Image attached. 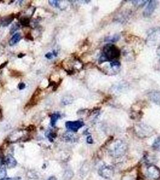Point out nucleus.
<instances>
[{
  "label": "nucleus",
  "instance_id": "f257e3e1",
  "mask_svg": "<svg viewBox=\"0 0 160 180\" xmlns=\"http://www.w3.org/2000/svg\"><path fill=\"white\" fill-rule=\"evenodd\" d=\"M121 55V52L117 46L108 43L106 44L103 48L102 55L99 58V64H102L106 62H111L117 60Z\"/></svg>",
  "mask_w": 160,
  "mask_h": 180
},
{
  "label": "nucleus",
  "instance_id": "f03ea898",
  "mask_svg": "<svg viewBox=\"0 0 160 180\" xmlns=\"http://www.w3.org/2000/svg\"><path fill=\"white\" fill-rule=\"evenodd\" d=\"M128 145L124 141L117 139L113 141L108 148V153L112 158L119 159L125 155Z\"/></svg>",
  "mask_w": 160,
  "mask_h": 180
},
{
  "label": "nucleus",
  "instance_id": "7ed1b4c3",
  "mask_svg": "<svg viewBox=\"0 0 160 180\" xmlns=\"http://www.w3.org/2000/svg\"><path fill=\"white\" fill-rule=\"evenodd\" d=\"M134 132L138 137L141 138L151 137L155 133V130L152 127L144 123L135 124L134 126Z\"/></svg>",
  "mask_w": 160,
  "mask_h": 180
},
{
  "label": "nucleus",
  "instance_id": "20e7f679",
  "mask_svg": "<svg viewBox=\"0 0 160 180\" xmlns=\"http://www.w3.org/2000/svg\"><path fill=\"white\" fill-rule=\"evenodd\" d=\"M146 43L149 46H160V27L153 28L148 35Z\"/></svg>",
  "mask_w": 160,
  "mask_h": 180
},
{
  "label": "nucleus",
  "instance_id": "39448f33",
  "mask_svg": "<svg viewBox=\"0 0 160 180\" xmlns=\"http://www.w3.org/2000/svg\"><path fill=\"white\" fill-rule=\"evenodd\" d=\"M98 174L104 179L109 180L113 178L115 174V169L112 166L104 164L98 170Z\"/></svg>",
  "mask_w": 160,
  "mask_h": 180
},
{
  "label": "nucleus",
  "instance_id": "423d86ee",
  "mask_svg": "<svg viewBox=\"0 0 160 180\" xmlns=\"http://www.w3.org/2000/svg\"><path fill=\"white\" fill-rule=\"evenodd\" d=\"M147 173L149 178L153 180H160V169L154 164H149L147 167Z\"/></svg>",
  "mask_w": 160,
  "mask_h": 180
},
{
  "label": "nucleus",
  "instance_id": "0eeeda50",
  "mask_svg": "<svg viewBox=\"0 0 160 180\" xmlns=\"http://www.w3.org/2000/svg\"><path fill=\"white\" fill-rule=\"evenodd\" d=\"M66 127L71 132H77L79 129L84 126V123L82 121H69L65 124Z\"/></svg>",
  "mask_w": 160,
  "mask_h": 180
},
{
  "label": "nucleus",
  "instance_id": "6e6552de",
  "mask_svg": "<svg viewBox=\"0 0 160 180\" xmlns=\"http://www.w3.org/2000/svg\"><path fill=\"white\" fill-rule=\"evenodd\" d=\"M149 2L146 8L144 9V10L143 12V15L144 17H148L151 16L158 5V1H157L151 0L149 1Z\"/></svg>",
  "mask_w": 160,
  "mask_h": 180
},
{
  "label": "nucleus",
  "instance_id": "1a4fd4ad",
  "mask_svg": "<svg viewBox=\"0 0 160 180\" xmlns=\"http://www.w3.org/2000/svg\"><path fill=\"white\" fill-rule=\"evenodd\" d=\"M41 90L40 88H37L36 91H35V93H33V95L31 96L30 101L27 103V105L26 106V108H31L33 106H35L36 105L38 102L39 100L40 99V95H41Z\"/></svg>",
  "mask_w": 160,
  "mask_h": 180
},
{
  "label": "nucleus",
  "instance_id": "9d476101",
  "mask_svg": "<svg viewBox=\"0 0 160 180\" xmlns=\"http://www.w3.org/2000/svg\"><path fill=\"white\" fill-rule=\"evenodd\" d=\"M148 97L153 103L160 106V91L151 90L148 93Z\"/></svg>",
  "mask_w": 160,
  "mask_h": 180
},
{
  "label": "nucleus",
  "instance_id": "9b49d317",
  "mask_svg": "<svg viewBox=\"0 0 160 180\" xmlns=\"http://www.w3.org/2000/svg\"><path fill=\"white\" fill-rule=\"evenodd\" d=\"M120 67H121V64L118 60L110 62L109 69L111 70V73L112 75L118 73L120 71Z\"/></svg>",
  "mask_w": 160,
  "mask_h": 180
},
{
  "label": "nucleus",
  "instance_id": "f8f14e48",
  "mask_svg": "<svg viewBox=\"0 0 160 180\" xmlns=\"http://www.w3.org/2000/svg\"><path fill=\"white\" fill-rule=\"evenodd\" d=\"M4 162L9 169L15 168L17 165L16 160L12 156V155H9L4 158Z\"/></svg>",
  "mask_w": 160,
  "mask_h": 180
},
{
  "label": "nucleus",
  "instance_id": "ddd939ff",
  "mask_svg": "<svg viewBox=\"0 0 160 180\" xmlns=\"http://www.w3.org/2000/svg\"><path fill=\"white\" fill-rule=\"evenodd\" d=\"M15 14H11L9 16H5V17H1L0 18V26H7L14 20L15 18Z\"/></svg>",
  "mask_w": 160,
  "mask_h": 180
},
{
  "label": "nucleus",
  "instance_id": "4468645a",
  "mask_svg": "<svg viewBox=\"0 0 160 180\" xmlns=\"http://www.w3.org/2000/svg\"><path fill=\"white\" fill-rule=\"evenodd\" d=\"M22 39V36L19 33H16L13 35V36L11 38V39L9 41V44L10 46H12L15 44H16V43H18Z\"/></svg>",
  "mask_w": 160,
  "mask_h": 180
},
{
  "label": "nucleus",
  "instance_id": "2eb2a0df",
  "mask_svg": "<svg viewBox=\"0 0 160 180\" xmlns=\"http://www.w3.org/2000/svg\"><path fill=\"white\" fill-rule=\"evenodd\" d=\"M60 114L59 113H54L51 117V125L52 127H55L57 121L60 118Z\"/></svg>",
  "mask_w": 160,
  "mask_h": 180
},
{
  "label": "nucleus",
  "instance_id": "dca6fc26",
  "mask_svg": "<svg viewBox=\"0 0 160 180\" xmlns=\"http://www.w3.org/2000/svg\"><path fill=\"white\" fill-rule=\"evenodd\" d=\"M120 38V36L119 35H115L112 36H108L105 39L106 42H116Z\"/></svg>",
  "mask_w": 160,
  "mask_h": 180
},
{
  "label": "nucleus",
  "instance_id": "f3484780",
  "mask_svg": "<svg viewBox=\"0 0 160 180\" xmlns=\"http://www.w3.org/2000/svg\"><path fill=\"white\" fill-rule=\"evenodd\" d=\"M152 148L157 151L160 152V136L158 137L153 142Z\"/></svg>",
  "mask_w": 160,
  "mask_h": 180
},
{
  "label": "nucleus",
  "instance_id": "a211bd4d",
  "mask_svg": "<svg viewBox=\"0 0 160 180\" xmlns=\"http://www.w3.org/2000/svg\"><path fill=\"white\" fill-rule=\"evenodd\" d=\"M133 4L136 7H143L148 1H142V0H137V1H132Z\"/></svg>",
  "mask_w": 160,
  "mask_h": 180
},
{
  "label": "nucleus",
  "instance_id": "6ab92c4d",
  "mask_svg": "<svg viewBox=\"0 0 160 180\" xmlns=\"http://www.w3.org/2000/svg\"><path fill=\"white\" fill-rule=\"evenodd\" d=\"M63 137L65 141H67V142H74L76 141V137L71 133H66L64 135Z\"/></svg>",
  "mask_w": 160,
  "mask_h": 180
},
{
  "label": "nucleus",
  "instance_id": "aec40b11",
  "mask_svg": "<svg viewBox=\"0 0 160 180\" xmlns=\"http://www.w3.org/2000/svg\"><path fill=\"white\" fill-rule=\"evenodd\" d=\"M73 172L71 170H67L64 173L63 178L65 180H71L73 177Z\"/></svg>",
  "mask_w": 160,
  "mask_h": 180
},
{
  "label": "nucleus",
  "instance_id": "412c9836",
  "mask_svg": "<svg viewBox=\"0 0 160 180\" xmlns=\"http://www.w3.org/2000/svg\"><path fill=\"white\" fill-rule=\"evenodd\" d=\"M20 22L22 25L24 26H28L30 25V19L27 16H23L20 18Z\"/></svg>",
  "mask_w": 160,
  "mask_h": 180
},
{
  "label": "nucleus",
  "instance_id": "4be33fe9",
  "mask_svg": "<svg viewBox=\"0 0 160 180\" xmlns=\"http://www.w3.org/2000/svg\"><path fill=\"white\" fill-rule=\"evenodd\" d=\"M46 136L48 138L49 141L51 142H53L54 141V139H55L56 136H57V134L54 132H47L45 134Z\"/></svg>",
  "mask_w": 160,
  "mask_h": 180
},
{
  "label": "nucleus",
  "instance_id": "5701e85b",
  "mask_svg": "<svg viewBox=\"0 0 160 180\" xmlns=\"http://www.w3.org/2000/svg\"><path fill=\"white\" fill-rule=\"evenodd\" d=\"M20 28V25L18 23H15L10 28V34L12 35Z\"/></svg>",
  "mask_w": 160,
  "mask_h": 180
},
{
  "label": "nucleus",
  "instance_id": "b1692460",
  "mask_svg": "<svg viewBox=\"0 0 160 180\" xmlns=\"http://www.w3.org/2000/svg\"><path fill=\"white\" fill-rule=\"evenodd\" d=\"M10 74L13 77H19V76H22V74L19 72L16 71V70H12L10 72Z\"/></svg>",
  "mask_w": 160,
  "mask_h": 180
},
{
  "label": "nucleus",
  "instance_id": "393cba45",
  "mask_svg": "<svg viewBox=\"0 0 160 180\" xmlns=\"http://www.w3.org/2000/svg\"><path fill=\"white\" fill-rule=\"evenodd\" d=\"M7 175V172L4 168L0 169V178H5Z\"/></svg>",
  "mask_w": 160,
  "mask_h": 180
},
{
  "label": "nucleus",
  "instance_id": "a878e982",
  "mask_svg": "<svg viewBox=\"0 0 160 180\" xmlns=\"http://www.w3.org/2000/svg\"><path fill=\"white\" fill-rule=\"evenodd\" d=\"M49 4L51 5L52 6L55 7H59V1H48Z\"/></svg>",
  "mask_w": 160,
  "mask_h": 180
},
{
  "label": "nucleus",
  "instance_id": "bb28decb",
  "mask_svg": "<svg viewBox=\"0 0 160 180\" xmlns=\"http://www.w3.org/2000/svg\"><path fill=\"white\" fill-rule=\"evenodd\" d=\"M26 38L28 39V40H30V41H33L34 40V38L32 36L31 32H28L27 33V34L26 35Z\"/></svg>",
  "mask_w": 160,
  "mask_h": 180
},
{
  "label": "nucleus",
  "instance_id": "cd10ccee",
  "mask_svg": "<svg viewBox=\"0 0 160 180\" xmlns=\"http://www.w3.org/2000/svg\"><path fill=\"white\" fill-rule=\"evenodd\" d=\"M121 180H135L134 177H131V176H129V175H125L124 176Z\"/></svg>",
  "mask_w": 160,
  "mask_h": 180
},
{
  "label": "nucleus",
  "instance_id": "c85d7f7f",
  "mask_svg": "<svg viewBox=\"0 0 160 180\" xmlns=\"http://www.w3.org/2000/svg\"><path fill=\"white\" fill-rule=\"evenodd\" d=\"M21 179V177H15V178H0V180H20Z\"/></svg>",
  "mask_w": 160,
  "mask_h": 180
},
{
  "label": "nucleus",
  "instance_id": "c756f323",
  "mask_svg": "<svg viewBox=\"0 0 160 180\" xmlns=\"http://www.w3.org/2000/svg\"><path fill=\"white\" fill-rule=\"evenodd\" d=\"M87 142L89 144H92L93 143V139L92 137V136L89 135L87 137Z\"/></svg>",
  "mask_w": 160,
  "mask_h": 180
},
{
  "label": "nucleus",
  "instance_id": "7c9ffc66",
  "mask_svg": "<svg viewBox=\"0 0 160 180\" xmlns=\"http://www.w3.org/2000/svg\"><path fill=\"white\" fill-rule=\"evenodd\" d=\"M45 57H46V58H48V59H49V60H51V59H52L53 57V53H51V52H48V53H46V54L45 55Z\"/></svg>",
  "mask_w": 160,
  "mask_h": 180
},
{
  "label": "nucleus",
  "instance_id": "2f4dec72",
  "mask_svg": "<svg viewBox=\"0 0 160 180\" xmlns=\"http://www.w3.org/2000/svg\"><path fill=\"white\" fill-rule=\"evenodd\" d=\"M18 88H19V90H23V89H24L26 88V84L24 83H22V82L20 83L19 84V85H18Z\"/></svg>",
  "mask_w": 160,
  "mask_h": 180
},
{
  "label": "nucleus",
  "instance_id": "473e14b6",
  "mask_svg": "<svg viewBox=\"0 0 160 180\" xmlns=\"http://www.w3.org/2000/svg\"><path fill=\"white\" fill-rule=\"evenodd\" d=\"M35 129H36V127H35V126H33V125H31V126H30L29 127H27V130H28V131H30V132L33 131Z\"/></svg>",
  "mask_w": 160,
  "mask_h": 180
},
{
  "label": "nucleus",
  "instance_id": "72a5a7b5",
  "mask_svg": "<svg viewBox=\"0 0 160 180\" xmlns=\"http://www.w3.org/2000/svg\"><path fill=\"white\" fill-rule=\"evenodd\" d=\"M7 64H8V61H6V62H4V63L1 64L0 65V70H1V69H3L4 67H6V65H7Z\"/></svg>",
  "mask_w": 160,
  "mask_h": 180
},
{
  "label": "nucleus",
  "instance_id": "f704fd0d",
  "mask_svg": "<svg viewBox=\"0 0 160 180\" xmlns=\"http://www.w3.org/2000/svg\"><path fill=\"white\" fill-rule=\"evenodd\" d=\"M157 54L158 57H159V61H160V46H158L157 49Z\"/></svg>",
  "mask_w": 160,
  "mask_h": 180
},
{
  "label": "nucleus",
  "instance_id": "c9c22d12",
  "mask_svg": "<svg viewBox=\"0 0 160 180\" xmlns=\"http://www.w3.org/2000/svg\"><path fill=\"white\" fill-rule=\"evenodd\" d=\"M136 180H147L144 177H143L142 176H139L137 178Z\"/></svg>",
  "mask_w": 160,
  "mask_h": 180
},
{
  "label": "nucleus",
  "instance_id": "e433bc0d",
  "mask_svg": "<svg viewBox=\"0 0 160 180\" xmlns=\"http://www.w3.org/2000/svg\"><path fill=\"white\" fill-rule=\"evenodd\" d=\"M46 180H57V178L54 176H51Z\"/></svg>",
  "mask_w": 160,
  "mask_h": 180
},
{
  "label": "nucleus",
  "instance_id": "4c0bfd02",
  "mask_svg": "<svg viewBox=\"0 0 160 180\" xmlns=\"http://www.w3.org/2000/svg\"><path fill=\"white\" fill-rule=\"evenodd\" d=\"M25 56V54H24V53H19V55H18V58H22L23 57H24Z\"/></svg>",
  "mask_w": 160,
  "mask_h": 180
},
{
  "label": "nucleus",
  "instance_id": "58836bf2",
  "mask_svg": "<svg viewBox=\"0 0 160 180\" xmlns=\"http://www.w3.org/2000/svg\"><path fill=\"white\" fill-rule=\"evenodd\" d=\"M53 55H54L55 56H57V53H56V52L55 51H53Z\"/></svg>",
  "mask_w": 160,
  "mask_h": 180
},
{
  "label": "nucleus",
  "instance_id": "ea45409f",
  "mask_svg": "<svg viewBox=\"0 0 160 180\" xmlns=\"http://www.w3.org/2000/svg\"><path fill=\"white\" fill-rule=\"evenodd\" d=\"M0 2H1V1H0Z\"/></svg>",
  "mask_w": 160,
  "mask_h": 180
}]
</instances>
